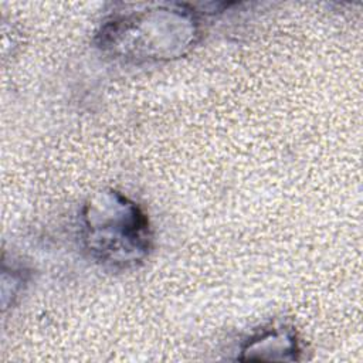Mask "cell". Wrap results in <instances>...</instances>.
Instances as JSON below:
<instances>
[{"mask_svg":"<svg viewBox=\"0 0 363 363\" xmlns=\"http://www.w3.org/2000/svg\"><path fill=\"white\" fill-rule=\"evenodd\" d=\"M199 38V23L183 4H133L101 27L99 48L125 62H157L184 55Z\"/></svg>","mask_w":363,"mask_h":363,"instance_id":"cell-1","label":"cell"},{"mask_svg":"<svg viewBox=\"0 0 363 363\" xmlns=\"http://www.w3.org/2000/svg\"><path fill=\"white\" fill-rule=\"evenodd\" d=\"M81 240L89 257L105 268L129 269L152 248L147 216L128 196L113 189L94 193L81 210Z\"/></svg>","mask_w":363,"mask_h":363,"instance_id":"cell-2","label":"cell"},{"mask_svg":"<svg viewBox=\"0 0 363 363\" xmlns=\"http://www.w3.org/2000/svg\"><path fill=\"white\" fill-rule=\"evenodd\" d=\"M296 333L286 325L269 326L254 335L241 349V360H298Z\"/></svg>","mask_w":363,"mask_h":363,"instance_id":"cell-3","label":"cell"}]
</instances>
